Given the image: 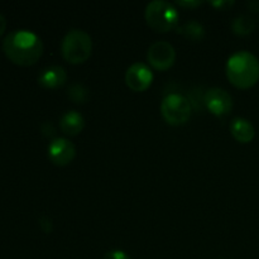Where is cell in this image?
<instances>
[{
    "instance_id": "cell-1",
    "label": "cell",
    "mask_w": 259,
    "mask_h": 259,
    "mask_svg": "<svg viewBox=\"0 0 259 259\" xmlns=\"http://www.w3.org/2000/svg\"><path fill=\"white\" fill-rule=\"evenodd\" d=\"M3 51L12 62L19 66H32L43 55V43L35 33L17 29L4 38Z\"/></svg>"
},
{
    "instance_id": "cell-11",
    "label": "cell",
    "mask_w": 259,
    "mask_h": 259,
    "mask_svg": "<svg viewBox=\"0 0 259 259\" xmlns=\"http://www.w3.org/2000/svg\"><path fill=\"white\" fill-rule=\"evenodd\" d=\"M85 126V119L78 111H66L60 119V129L63 134L70 137L78 136Z\"/></svg>"
},
{
    "instance_id": "cell-12",
    "label": "cell",
    "mask_w": 259,
    "mask_h": 259,
    "mask_svg": "<svg viewBox=\"0 0 259 259\" xmlns=\"http://www.w3.org/2000/svg\"><path fill=\"white\" fill-rule=\"evenodd\" d=\"M230 133L239 143H249L255 136L253 124L248 119L235 118L230 124Z\"/></svg>"
},
{
    "instance_id": "cell-10",
    "label": "cell",
    "mask_w": 259,
    "mask_h": 259,
    "mask_svg": "<svg viewBox=\"0 0 259 259\" xmlns=\"http://www.w3.org/2000/svg\"><path fill=\"white\" fill-rule=\"evenodd\" d=\"M67 81L66 70L61 66H48L40 71L38 83L45 89H58Z\"/></svg>"
},
{
    "instance_id": "cell-8",
    "label": "cell",
    "mask_w": 259,
    "mask_h": 259,
    "mask_svg": "<svg viewBox=\"0 0 259 259\" xmlns=\"http://www.w3.org/2000/svg\"><path fill=\"white\" fill-rule=\"evenodd\" d=\"M153 82L151 68L142 62H136L126 70L125 83L132 91L143 93Z\"/></svg>"
},
{
    "instance_id": "cell-4",
    "label": "cell",
    "mask_w": 259,
    "mask_h": 259,
    "mask_svg": "<svg viewBox=\"0 0 259 259\" xmlns=\"http://www.w3.org/2000/svg\"><path fill=\"white\" fill-rule=\"evenodd\" d=\"M144 18L152 29L158 33H167L177 27L180 14L177 8L171 3L154 0L146 7Z\"/></svg>"
},
{
    "instance_id": "cell-2",
    "label": "cell",
    "mask_w": 259,
    "mask_h": 259,
    "mask_svg": "<svg viewBox=\"0 0 259 259\" xmlns=\"http://www.w3.org/2000/svg\"><path fill=\"white\" fill-rule=\"evenodd\" d=\"M225 72L233 86L247 90L259 81V60L248 51H239L229 57Z\"/></svg>"
},
{
    "instance_id": "cell-20",
    "label": "cell",
    "mask_w": 259,
    "mask_h": 259,
    "mask_svg": "<svg viewBox=\"0 0 259 259\" xmlns=\"http://www.w3.org/2000/svg\"><path fill=\"white\" fill-rule=\"evenodd\" d=\"M5 27H7V22H5L4 15H3L2 13H0V35H2L3 33H4Z\"/></svg>"
},
{
    "instance_id": "cell-5",
    "label": "cell",
    "mask_w": 259,
    "mask_h": 259,
    "mask_svg": "<svg viewBox=\"0 0 259 259\" xmlns=\"http://www.w3.org/2000/svg\"><path fill=\"white\" fill-rule=\"evenodd\" d=\"M191 103L180 94H171L161 103V114L164 121L172 126L184 125L191 118Z\"/></svg>"
},
{
    "instance_id": "cell-17",
    "label": "cell",
    "mask_w": 259,
    "mask_h": 259,
    "mask_svg": "<svg viewBox=\"0 0 259 259\" xmlns=\"http://www.w3.org/2000/svg\"><path fill=\"white\" fill-rule=\"evenodd\" d=\"M40 228L45 233H51L52 232V220L48 217H42L39 220Z\"/></svg>"
},
{
    "instance_id": "cell-9",
    "label": "cell",
    "mask_w": 259,
    "mask_h": 259,
    "mask_svg": "<svg viewBox=\"0 0 259 259\" xmlns=\"http://www.w3.org/2000/svg\"><path fill=\"white\" fill-rule=\"evenodd\" d=\"M76 157V148L72 142L66 138H56L48 146V158L56 166H67Z\"/></svg>"
},
{
    "instance_id": "cell-3",
    "label": "cell",
    "mask_w": 259,
    "mask_h": 259,
    "mask_svg": "<svg viewBox=\"0 0 259 259\" xmlns=\"http://www.w3.org/2000/svg\"><path fill=\"white\" fill-rule=\"evenodd\" d=\"M93 52V39L82 29H71L61 42L62 57L71 65H80L90 58Z\"/></svg>"
},
{
    "instance_id": "cell-7",
    "label": "cell",
    "mask_w": 259,
    "mask_h": 259,
    "mask_svg": "<svg viewBox=\"0 0 259 259\" xmlns=\"http://www.w3.org/2000/svg\"><path fill=\"white\" fill-rule=\"evenodd\" d=\"M204 105L215 116H225L232 111L233 99L228 91L220 88H212L205 93Z\"/></svg>"
},
{
    "instance_id": "cell-6",
    "label": "cell",
    "mask_w": 259,
    "mask_h": 259,
    "mask_svg": "<svg viewBox=\"0 0 259 259\" xmlns=\"http://www.w3.org/2000/svg\"><path fill=\"white\" fill-rule=\"evenodd\" d=\"M148 63L157 71H167L176 61V51L174 46L164 40L153 43L147 53Z\"/></svg>"
},
{
    "instance_id": "cell-19",
    "label": "cell",
    "mask_w": 259,
    "mask_h": 259,
    "mask_svg": "<svg viewBox=\"0 0 259 259\" xmlns=\"http://www.w3.org/2000/svg\"><path fill=\"white\" fill-rule=\"evenodd\" d=\"M210 4H211L212 7L220 8L222 10H224V9H227V8L232 7V5L234 4V2H227V0H223V2H212V3H210Z\"/></svg>"
},
{
    "instance_id": "cell-15",
    "label": "cell",
    "mask_w": 259,
    "mask_h": 259,
    "mask_svg": "<svg viewBox=\"0 0 259 259\" xmlns=\"http://www.w3.org/2000/svg\"><path fill=\"white\" fill-rule=\"evenodd\" d=\"M68 98L76 104H85L90 98L88 88H85L81 83H72L68 88Z\"/></svg>"
},
{
    "instance_id": "cell-14",
    "label": "cell",
    "mask_w": 259,
    "mask_h": 259,
    "mask_svg": "<svg viewBox=\"0 0 259 259\" xmlns=\"http://www.w3.org/2000/svg\"><path fill=\"white\" fill-rule=\"evenodd\" d=\"M255 29V22L249 15H239L232 23V30L237 35H248Z\"/></svg>"
},
{
    "instance_id": "cell-18",
    "label": "cell",
    "mask_w": 259,
    "mask_h": 259,
    "mask_svg": "<svg viewBox=\"0 0 259 259\" xmlns=\"http://www.w3.org/2000/svg\"><path fill=\"white\" fill-rule=\"evenodd\" d=\"M177 5L182 8H186V9H194V8H197L199 5H201V2H195V0H191V2H177Z\"/></svg>"
},
{
    "instance_id": "cell-16",
    "label": "cell",
    "mask_w": 259,
    "mask_h": 259,
    "mask_svg": "<svg viewBox=\"0 0 259 259\" xmlns=\"http://www.w3.org/2000/svg\"><path fill=\"white\" fill-rule=\"evenodd\" d=\"M104 259H131V257H129L125 252H123V250L115 249L106 253Z\"/></svg>"
},
{
    "instance_id": "cell-13",
    "label": "cell",
    "mask_w": 259,
    "mask_h": 259,
    "mask_svg": "<svg viewBox=\"0 0 259 259\" xmlns=\"http://www.w3.org/2000/svg\"><path fill=\"white\" fill-rule=\"evenodd\" d=\"M179 32L184 35L186 39L192 40V42H200L205 37V29L201 23L196 20H190L185 23L181 28H179Z\"/></svg>"
}]
</instances>
